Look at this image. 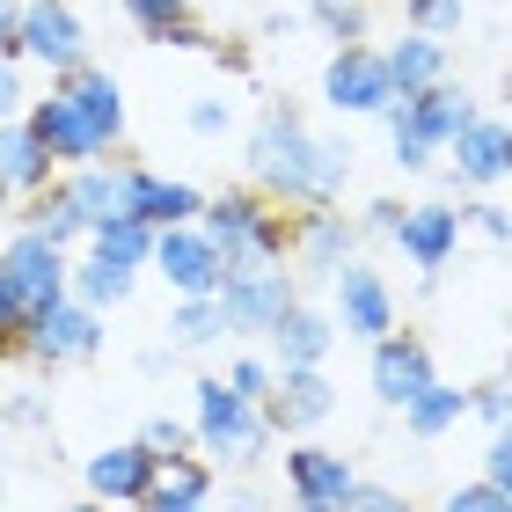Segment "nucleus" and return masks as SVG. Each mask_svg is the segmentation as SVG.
<instances>
[{
  "instance_id": "72a5a7b5",
  "label": "nucleus",
  "mask_w": 512,
  "mask_h": 512,
  "mask_svg": "<svg viewBox=\"0 0 512 512\" xmlns=\"http://www.w3.org/2000/svg\"><path fill=\"white\" fill-rule=\"evenodd\" d=\"M461 220H469V227H476L483 242H498V249L512 242V205H505L498 191H483V198H469V205H461Z\"/></svg>"
},
{
  "instance_id": "f704fd0d",
  "label": "nucleus",
  "mask_w": 512,
  "mask_h": 512,
  "mask_svg": "<svg viewBox=\"0 0 512 512\" xmlns=\"http://www.w3.org/2000/svg\"><path fill=\"white\" fill-rule=\"evenodd\" d=\"M469 417H483V432H505L512 425V381H476L469 388Z\"/></svg>"
},
{
  "instance_id": "4c0bfd02",
  "label": "nucleus",
  "mask_w": 512,
  "mask_h": 512,
  "mask_svg": "<svg viewBox=\"0 0 512 512\" xmlns=\"http://www.w3.org/2000/svg\"><path fill=\"white\" fill-rule=\"evenodd\" d=\"M183 125H191V139H227V125H235V103H227V96H198L191 110H183Z\"/></svg>"
},
{
  "instance_id": "37998d69",
  "label": "nucleus",
  "mask_w": 512,
  "mask_h": 512,
  "mask_svg": "<svg viewBox=\"0 0 512 512\" xmlns=\"http://www.w3.org/2000/svg\"><path fill=\"white\" fill-rule=\"evenodd\" d=\"M213 505H220V512H271V498H264V491H256V483H249V476H235V483H227V476H220V483H213Z\"/></svg>"
},
{
  "instance_id": "8fccbe9b",
  "label": "nucleus",
  "mask_w": 512,
  "mask_h": 512,
  "mask_svg": "<svg viewBox=\"0 0 512 512\" xmlns=\"http://www.w3.org/2000/svg\"><path fill=\"white\" fill-rule=\"evenodd\" d=\"M66 512H118V505H103V498H81V505H66Z\"/></svg>"
},
{
  "instance_id": "79ce46f5",
  "label": "nucleus",
  "mask_w": 512,
  "mask_h": 512,
  "mask_svg": "<svg viewBox=\"0 0 512 512\" xmlns=\"http://www.w3.org/2000/svg\"><path fill=\"white\" fill-rule=\"evenodd\" d=\"M403 220V198H374V205H359L352 227H359V242H388V227Z\"/></svg>"
},
{
  "instance_id": "4468645a",
  "label": "nucleus",
  "mask_w": 512,
  "mask_h": 512,
  "mask_svg": "<svg viewBox=\"0 0 512 512\" xmlns=\"http://www.w3.org/2000/svg\"><path fill=\"white\" fill-rule=\"evenodd\" d=\"M505 169H512V125L498 110H476V118L447 139V183L454 191H498Z\"/></svg>"
},
{
  "instance_id": "7c9ffc66",
  "label": "nucleus",
  "mask_w": 512,
  "mask_h": 512,
  "mask_svg": "<svg viewBox=\"0 0 512 512\" xmlns=\"http://www.w3.org/2000/svg\"><path fill=\"white\" fill-rule=\"evenodd\" d=\"M213 483H220V469L191 447V454H169V461H161L154 491H161V498H176V505H213Z\"/></svg>"
},
{
  "instance_id": "a878e982",
  "label": "nucleus",
  "mask_w": 512,
  "mask_h": 512,
  "mask_svg": "<svg viewBox=\"0 0 512 512\" xmlns=\"http://www.w3.org/2000/svg\"><path fill=\"white\" fill-rule=\"evenodd\" d=\"M395 417H403V432H410V439H425V447H432V439H447L461 417H469V388H454V381H425Z\"/></svg>"
},
{
  "instance_id": "5701e85b",
  "label": "nucleus",
  "mask_w": 512,
  "mask_h": 512,
  "mask_svg": "<svg viewBox=\"0 0 512 512\" xmlns=\"http://www.w3.org/2000/svg\"><path fill=\"white\" fill-rule=\"evenodd\" d=\"M118 15H125L147 44H169V52H205V59H213V44H220V37L191 15V0H118Z\"/></svg>"
},
{
  "instance_id": "473e14b6",
  "label": "nucleus",
  "mask_w": 512,
  "mask_h": 512,
  "mask_svg": "<svg viewBox=\"0 0 512 512\" xmlns=\"http://www.w3.org/2000/svg\"><path fill=\"white\" fill-rule=\"evenodd\" d=\"M0 425L8 432H52V395L44 388H8L0 395Z\"/></svg>"
},
{
  "instance_id": "f3484780",
  "label": "nucleus",
  "mask_w": 512,
  "mask_h": 512,
  "mask_svg": "<svg viewBox=\"0 0 512 512\" xmlns=\"http://www.w3.org/2000/svg\"><path fill=\"white\" fill-rule=\"evenodd\" d=\"M147 271L169 278V293H220V249L198 220L183 227H154V249H147Z\"/></svg>"
},
{
  "instance_id": "412c9836",
  "label": "nucleus",
  "mask_w": 512,
  "mask_h": 512,
  "mask_svg": "<svg viewBox=\"0 0 512 512\" xmlns=\"http://www.w3.org/2000/svg\"><path fill=\"white\" fill-rule=\"evenodd\" d=\"M198 205H205L198 183L161 176V169H147V161H125V213H132V220H147V227H183V220H198Z\"/></svg>"
},
{
  "instance_id": "cd10ccee",
  "label": "nucleus",
  "mask_w": 512,
  "mask_h": 512,
  "mask_svg": "<svg viewBox=\"0 0 512 512\" xmlns=\"http://www.w3.org/2000/svg\"><path fill=\"white\" fill-rule=\"evenodd\" d=\"M81 249L88 256H103V264H125V271H147V249H154V227L147 220H132V213H118V220H96L81 235Z\"/></svg>"
},
{
  "instance_id": "20e7f679",
  "label": "nucleus",
  "mask_w": 512,
  "mask_h": 512,
  "mask_svg": "<svg viewBox=\"0 0 512 512\" xmlns=\"http://www.w3.org/2000/svg\"><path fill=\"white\" fill-rule=\"evenodd\" d=\"M476 110H483V103H476L454 74L432 81V88H417V96H395V103L381 110V125H388V161H395L403 176H425L432 161L447 154V139L469 125Z\"/></svg>"
},
{
  "instance_id": "9d476101",
  "label": "nucleus",
  "mask_w": 512,
  "mask_h": 512,
  "mask_svg": "<svg viewBox=\"0 0 512 512\" xmlns=\"http://www.w3.org/2000/svg\"><path fill=\"white\" fill-rule=\"evenodd\" d=\"M330 322H337V337H352V344H374V337H388L395 322H403L395 315V286L366 264V256L330 271Z\"/></svg>"
},
{
  "instance_id": "c756f323",
  "label": "nucleus",
  "mask_w": 512,
  "mask_h": 512,
  "mask_svg": "<svg viewBox=\"0 0 512 512\" xmlns=\"http://www.w3.org/2000/svg\"><path fill=\"white\" fill-rule=\"evenodd\" d=\"M300 30H322L330 44H359V37H374V0H308Z\"/></svg>"
},
{
  "instance_id": "ddd939ff",
  "label": "nucleus",
  "mask_w": 512,
  "mask_h": 512,
  "mask_svg": "<svg viewBox=\"0 0 512 512\" xmlns=\"http://www.w3.org/2000/svg\"><path fill=\"white\" fill-rule=\"evenodd\" d=\"M52 96L103 139V154H125V88H118L110 66H96V59L66 66V74H52Z\"/></svg>"
},
{
  "instance_id": "09e8293b",
  "label": "nucleus",
  "mask_w": 512,
  "mask_h": 512,
  "mask_svg": "<svg viewBox=\"0 0 512 512\" xmlns=\"http://www.w3.org/2000/svg\"><path fill=\"white\" fill-rule=\"evenodd\" d=\"M293 30H300V15H293V8H286V15H264V37H293Z\"/></svg>"
},
{
  "instance_id": "c9c22d12",
  "label": "nucleus",
  "mask_w": 512,
  "mask_h": 512,
  "mask_svg": "<svg viewBox=\"0 0 512 512\" xmlns=\"http://www.w3.org/2000/svg\"><path fill=\"white\" fill-rule=\"evenodd\" d=\"M271 374H278V366L264 359V352H242V359H227V388H235L242 395V403H264V388H271Z\"/></svg>"
},
{
  "instance_id": "39448f33",
  "label": "nucleus",
  "mask_w": 512,
  "mask_h": 512,
  "mask_svg": "<svg viewBox=\"0 0 512 512\" xmlns=\"http://www.w3.org/2000/svg\"><path fill=\"white\" fill-rule=\"evenodd\" d=\"M103 337H110V315L81 308V300L66 293V300H52V308H37L30 322H22L15 359L37 366V374H66V366H96L103 359Z\"/></svg>"
},
{
  "instance_id": "dca6fc26",
  "label": "nucleus",
  "mask_w": 512,
  "mask_h": 512,
  "mask_svg": "<svg viewBox=\"0 0 512 512\" xmlns=\"http://www.w3.org/2000/svg\"><path fill=\"white\" fill-rule=\"evenodd\" d=\"M359 256V227L344 205H300L293 213V271H300V286H330V271L337 264H352Z\"/></svg>"
},
{
  "instance_id": "ea45409f",
  "label": "nucleus",
  "mask_w": 512,
  "mask_h": 512,
  "mask_svg": "<svg viewBox=\"0 0 512 512\" xmlns=\"http://www.w3.org/2000/svg\"><path fill=\"white\" fill-rule=\"evenodd\" d=\"M344 512H417V505L395 491V483H366V476H359L352 498H344Z\"/></svg>"
},
{
  "instance_id": "a19ab883",
  "label": "nucleus",
  "mask_w": 512,
  "mask_h": 512,
  "mask_svg": "<svg viewBox=\"0 0 512 512\" xmlns=\"http://www.w3.org/2000/svg\"><path fill=\"white\" fill-rule=\"evenodd\" d=\"M139 439H147L161 461H169V454H191V425H183V417H147V425H139Z\"/></svg>"
},
{
  "instance_id": "c03bdc74",
  "label": "nucleus",
  "mask_w": 512,
  "mask_h": 512,
  "mask_svg": "<svg viewBox=\"0 0 512 512\" xmlns=\"http://www.w3.org/2000/svg\"><path fill=\"white\" fill-rule=\"evenodd\" d=\"M483 483L512 491V432H491V439H483Z\"/></svg>"
},
{
  "instance_id": "bb28decb",
  "label": "nucleus",
  "mask_w": 512,
  "mask_h": 512,
  "mask_svg": "<svg viewBox=\"0 0 512 512\" xmlns=\"http://www.w3.org/2000/svg\"><path fill=\"white\" fill-rule=\"evenodd\" d=\"M66 293L81 300V308H96V315H110V308H125V300L139 293V271H125V264H103V256H74V271H66Z\"/></svg>"
},
{
  "instance_id": "6e6552de",
  "label": "nucleus",
  "mask_w": 512,
  "mask_h": 512,
  "mask_svg": "<svg viewBox=\"0 0 512 512\" xmlns=\"http://www.w3.org/2000/svg\"><path fill=\"white\" fill-rule=\"evenodd\" d=\"M300 293H308V286H300V271H293V264H256V271L220 278V293H213V300H220L227 337H264Z\"/></svg>"
},
{
  "instance_id": "b1692460",
  "label": "nucleus",
  "mask_w": 512,
  "mask_h": 512,
  "mask_svg": "<svg viewBox=\"0 0 512 512\" xmlns=\"http://www.w3.org/2000/svg\"><path fill=\"white\" fill-rule=\"evenodd\" d=\"M52 176H59V161L37 147V132H30V125H22V118H15V125H0V213H15L22 198H37Z\"/></svg>"
},
{
  "instance_id": "e433bc0d",
  "label": "nucleus",
  "mask_w": 512,
  "mask_h": 512,
  "mask_svg": "<svg viewBox=\"0 0 512 512\" xmlns=\"http://www.w3.org/2000/svg\"><path fill=\"white\" fill-rule=\"evenodd\" d=\"M22 110H30V66L0 52V125H15Z\"/></svg>"
},
{
  "instance_id": "49530a36",
  "label": "nucleus",
  "mask_w": 512,
  "mask_h": 512,
  "mask_svg": "<svg viewBox=\"0 0 512 512\" xmlns=\"http://www.w3.org/2000/svg\"><path fill=\"white\" fill-rule=\"evenodd\" d=\"M15 15H22V0H0V52L15 59Z\"/></svg>"
},
{
  "instance_id": "3c124183",
  "label": "nucleus",
  "mask_w": 512,
  "mask_h": 512,
  "mask_svg": "<svg viewBox=\"0 0 512 512\" xmlns=\"http://www.w3.org/2000/svg\"><path fill=\"white\" fill-rule=\"evenodd\" d=\"M271 512H330V505H300V498H286V505H271Z\"/></svg>"
},
{
  "instance_id": "7ed1b4c3",
  "label": "nucleus",
  "mask_w": 512,
  "mask_h": 512,
  "mask_svg": "<svg viewBox=\"0 0 512 512\" xmlns=\"http://www.w3.org/2000/svg\"><path fill=\"white\" fill-rule=\"evenodd\" d=\"M191 447L213 461L220 476H256L264 454H271V425H264V410L242 403L220 374H198L191 381Z\"/></svg>"
},
{
  "instance_id": "9b49d317",
  "label": "nucleus",
  "mask_w": 512,
  "mask_h": 512,
  "mask_svg": "<svg viewBox=\"0 0 512 512\" xmlns=\"http://www.w3.org/2000/svg\"><path fill=\"white\" fill-rule=\"evenodd\" d=\"M256 410H264L271 439H308L315 425H330V417H337V381H330V366H278Z\"/></svg>"
},
{
  "instance_id": "a18cd8bd",
  "label": "nucleus",
  "mask_w": 512,
  "mask_h": 512,
  "mask_svg": "<svg viewBox=\"0 0 512 512\" xmlns=\"http://www.w3.org/2000/svg\"><path fill=\"white\" fill-rule=\"evenodd\" d=\"M176 359H183L176 344H154V352H139V374H147V381H161V374H169Z\"/></svg>"
},
{
  "instance_id": "393cba45",
  "label": "nucleus",
  "mask_w": 512,
  "mask_h": 512,
  "mask_svg": "<svg viewBox=\"0 0 512 512\" xmlns=\"http://www.w3.org/2000/svg\"><path fill=\"white\" fill-rule=\"evenodd\" d=\"M381 66H388L395 96H417V88H432V81L454 74V44H439V37H425V30H403V37L381 44Z\"/></svg>"
},
{
  "instance_id": "6ab92c4d",
  "label": "nucleus",
  "mask_w": 512,
  "mask_h": 512,
  "mask_svg": "<svg viewBox=\"0 0 512 512\" xmlns=\"http://www.w3.org/2000/svg\"><path fill=\"white\" fill-rule=\"evenodd\" d=\"M352 483H359V469H352V454H344V447H315V439H293V447H286V498L344 512Z\"/></svg>"
},
{
  "instance_id": "603ef678",
  "label": "nucleus",
  "mask_w": 512,
  "mask_h": 512,
  "mask_svg": "<svg viewBox=\"0 0 512 512\" xmlns=\"http://www.w3.org/2000/svg\"><path fill=\"white\" fill-rule=\"evenodd\" d=\"M0 469H8V425H0Z\"/></svg>"
},
{
  "instance_id": "a211bd4d",
  "label": "nucleus",
  "mask_w": 512,
  "mask_h": 512,
  "mask_svg": "<svg viewBox=\"0 0 512 512\" xmlns=\"http://www.w3.org/2000/svg\"><path fill=\"white\" fill-rule=\"evenodd\" d=\"M154 476H161V454L147 447V439H118V447H96L81 461L88 498H103V505H139L154 491Z\"/></svg>"
},
{
  "instance_id": "aec40b11",
  "label": "nucleus",
  "mask_w": 512,
  "mask_h": 512,
  "mask_svg": "<svg viewBox=\"0 0 512 512\" xmlns=\"http://www.w3.org/2000/svg\"><path fill=\"white\" fill-rule=\"evenodd\" d=\"M330 352H337V322H330V308H315L308 293L264 330V359L271 366H330Z\"/></svg>"
},
{
  "instance_id": "f8f14e48",
  "label": "nucleus",
  "mask_w": 512,
  "mask_h": 512,
  "mask_svg": "<svg viewBox=\"0 0 512 512\" xmlns=\"http://www.w3.org/2000/svg\"><path fill=\"white\" fill-rule=\"evenodd\" d=\"M0 264H8L15 293H22V308L37 315V308H52V300H66V271H74V249L15 220V227H8V242H0Z\"/></svg>"
},
{
  "instance_id": "58836bf2",
  "label": "nucleus",
  "mask_w": 512,
  "mask_h": 512,
  "mask_svg": "<svg viewBox=\"0 0 512 512\" xmlns=\"http://www.w3.org/2000/svg\"><path fill=\"white\" fill-rule=\"evenodd\" d=\"M439 512H512V491H498V483H461V491H447V505Z\"/></svg>"
},
{
  "instance_id": "2f4dec72",
  "label": "nucleus",
  "mask_w": 512,
  "mask_h": 512,
  "mask_svg": "<svg viewBox=\"0 0 512 512\" xmlns=\"http://www.w3.org/2000/svg\"><path fill=\"white\" fill-rule=\"evenodd\" d=\"M403 30L454 44V37H469V0H403Z\"/></svg>"
},
{
  "instance_id": "f03ea898",
  "label": "nucleus",
  "mask_w": 512,
  "mask_h": 512,
  "mask_svg": "<svg viewBox=\"0 0 512 512\" xmlns=\"http://www.w3.org/2000/svg\"><path fill=\"white\" fill-rule=\"evenodd\" d=\"M198 227L220 249V278L256 271V264H293V213L271 205L256 183H227L198 205Z\"/></svg>"
},
{
  "instance_id": "f257e3e1",
  "label": "nucleus",
  "mask_w": 512,
  "mask_h": 512,
  "mask_svg": "<svg viewBox=\"0 0 512 512\" xmlns=\"http://www.w3.org/2000/svg\"><path fill=\"white\" fill-rule=\"evenodd\" d=\"M242 183H256L271 205H344V183H352V139L322 132L293 96H264L256 118L242 132Z\"/></svg>"
},
{
  "instance_id": "4be33fe9",
  "label": "nucleus",
  "mask_w": 512,
  "mask_h": 512,
  "mask_svg": "<svg viewBox=\"0 0 512 512\" xmlns=\"http://www.w3.org/2000/svg\"><path fill=\"white\" fill-rule=\"evenodd\" d=\"M22 125L37 132V147L59 161V169H81V161H103V139L88 132L74 110H66L52 88H44V96H30V110H22Z\"/></svg>"
},
{
  "instance_id": "de8ad7c7",
  "label": "nucleus",
  "mask_w": 512,
  "mask_h": 512,
  "mask_svg": "<svg viewBox=\"0 0 512 512\" xmlns=\"http://www.w3.org/2000/svg\"><path fill=\"white\" fill-rule=\"evenodd\" d=\"M132 512H213V505H176V498H161V491H147Z\"/></svg>"
},
{
  "instance_id": "423d86ee",
  "label": "nucleus",
  "mask_w": 512,
  "mask_h": 512,
  "mask_svg": "<svg viewBox=\"0 0 512 512\" xmlns=\"http://www.w3.org/2000/svg\"><path fill=\"white\" fill-rule=\"evenodd\" d=\"M461 235H469V220H461L454 198H417V205H403V220L388 227L395 256H403V264L425 278V293L439 286V271L461 256Z\"/></svg>"
},
{
  "instance_id": "0eeeda50",
  "label": "nucleus",
  "mask_w": 512,
  "mask_h": 512,
  "mask_svg": "<svg viewBox=\"0 0 512 512\" xmlns=\"http://www.w3.org/2000/svg\"><path fill=\"white\" fill-rule=\"evenodd\" d=\"M322 103L337 110V118H381L395 103V81L381 66V44L359 37V44H330V59H322Z\"/></svg>"
},
{
  "instance_id": "864d4df0",
  "label": "nucleus",
  "mask_w": 512,
  "mask_h": 512,
  "mask_svg": "<svg viewBox=\"0 0 512 512\" xmlns=\"http://www.w3.org/2000/svg\"><path fill=\"white\" fill-rule=\"evenodd\" d=\"M374 8H381V0H374Z\"/></svg>"
},
{
  "instance_id": "2eb2a0df",
  "label": "nucleus",
  "mask_w": 512,
  "mask_h": 512,
  "mask_svg": "<svg viewBox=\"0 0 512 512\" xmlns=\"http://www.w3.org/2000/svg\"><path fill=\"white\" fill-rule=\"evenodd\" d=\"M366 381H374V403L381 410H403L425 381H439V366H432V344L417 337V330H403L395 322L388 337H374L366 344Z\"/></svg>"
},
{
  "instance_id": "c85d7f7f",
  "label": "nucleus",
  "mask_w": 512,
  "mask_h": 512,
  "mask_svg": "<svg viewBox=\"0 0 512 512\" xmlns=\"http://www.w3.org/2000/svg\"><path fill=\"white\" fill-rule=\"evenodd\" d=\"M169 344L176 352H213V344L227 337V322H220V300L213 293H176V308H169Z\"/></svg>"
},
{
  "instance_id": "1a4fd4ad",
  "label": "nucleus",
  "mask_w": 512,
  "mask_h": 512,
  "mask_svg": "<svg viewBox=\"0 0 512 512\" xmlns=\"http://www.w3.org/2000/svg\"><path fill=\"white\" fill-rule=\"evenodd\" d=\"M15 59L44 66V74H66V66L88 59V22L74 0H22L15 15Z\"/></svg>"
}]
</instances>
